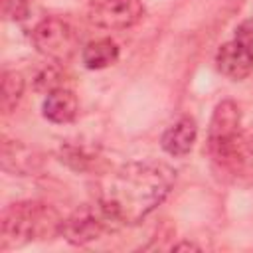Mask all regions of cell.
I'll list each match as a JSON object with an SVG mask.
<instances>
[{"mask_svg":"<svg viewBox=\"0 0 253 253\" xmlns=\"http://www.w3.org/2000/svg\"><path fill=\"white\" fill-rule=\"evenodd\" d=\"M176 170L162 160H132L105 176L97 204L113 223L136 225L172 192Z\"/></svg>","mask_w":253,"mask_h":253,"instance_id":"6da1fadb","label":"cell"},{"mask_svg":"<svg viewBox=\"0 0 253 253\" xmlns=\"http://www.w3.org/2000/svg\"><path fill=\"white\" fill-rule=\"evenodd\" d=\"M63 217L55 208L36 200L16 202L4 208L0 217L2 247H20L30 241L59 235Z\"/></svg>","mask_w":253,"mask_h":253,"instance_id":"7a4b0ae2","label":"cell"},{"mask_svg":"<svg viewBox=\"0 0 253 253\" xmlns=\"http://www.w3.org/2000/svg\"><path fill=\"white\" fill-rule=\"evenodd\" d=\"M208 154L215 172L223 180L239 182L253 174V146L241 130L208 138Z\"/></svg>","mask_w":253,"mask_h":253,"instance_id":"3957f363","label":"cell"},{"mask_svg":"<svg viewBox=\"0 0 253 253\" xmlns=\"http://www.w3.org/2000/svg\"><path fill=\"white\" fill-rule=\"evenodd\" d=\"M32 43L47 59L63 63V61H69L77 51L79 38L71 24L51 16L36 24V28L32 30Z\"/></svg>","mask_w":253,"mask_h":253,"instance_id":"277c9868","label":"cell"},{"mask_svg":"<svg viewBox=\"0 0 253 253\" xmlns=\"http://www.w3.org/2000/svg\"><path fill=\"white\" fill-rule=\"evenodd\" d=\"M109 223H113L107 213L101 210V206H79L75 211H71L63 223H61V231L59 235L65 237V241H69L71 245H87L95 239H99Z\"/></svg>","mask_w":253,"mask_h":253,"instance_id":"5b68a950","label":"cell"},{"mask_svg":"<svg viewBox=\"0 0 253 253\" xmlns=\"http://www.w3.org/2000/svg\"><path fill=\"white\" fill-rule=\"evenodd\" d=\"M144 14L140 0H103L91 12V22L103 30L132 28Z\"/></svg>","mask_w":253,"mask_h":253,"instance_id":"8992f818","label":"cell"},{"mask_svg":"<svg viewBox=\"0 0 253 253\" xmlns=\"http://www.w3.org/2000/svg\"><path fill=\"white\" fill-rule=\"evenodd\" d=\"M215 67L231 81H241L253 71V57L233 40L223 43L215 53Z\"/></svg>","mask_w":253,"mask_h":253,"instance_id":"52a82bcc","label":"cell"},{"mask_svg":"<svg viewBox=\"0 0 253 253\" xmlns=\"http://www.w3.org/2000/svg\"><path fill=\"white\" fill-rule=\"evenodd\" d=\"M42 164L40 154L26 146L20 140H8L4 138L2 142V168L10 174L18 176H30L34 174Z\"/></svg>","mask_w":253,"mask_h":253,"instance_id":"ba28073f","label":"cell"},{"mask_svg":"<svg viewBox=\"0 0 253 253\" xmlns=\"http://www.w3.org/2000/svg\"><path fill=\"white\" fill-rule=\"evenodd\" d=\"M198 136V125L192 117H182L178 119L172 126H168L160 138L162 150L168 152L170 156H186Z\"/></svg>","mask_w":253,"mask_h":253,"instance_id":"9c48e42d","label":"cell"},{"mask_svg":"<svg viewBox=\"0 0 253 253\" xmlns=\"http://www.w3.org/2000/svg\"><path fill=\"white\" fill-rule=\"evenodd\" d=\"M77 109H79V103L75 93L71 89L59 87L45 95L42 113L53 125H67L77 117Z\"/></svg>","mask_w":253,"mask_h":253,"instance_id":"30bf717a","label":"cell"},{"mask_svg":"<svg viewBox=\"0 0 253 253\" xmlns=\"http://www.w3.org/2000/svg\"><path fill=\"white\" fill-rule=\"evenodd\" d=\"M241 130V111L239 107L225 99L221 103L215 105L211 121H210V128H208V138H217V136H225L231 132Z\"/></svg>","mask_w":253,"mask_h":253,"instance_id":"8fae6325","label":"cell"},{"mask_svg":"<svg viewBox=\"0 0 253 253\" xmlns=\"http://www.w3.org/2000/svg\"><path fill=\"white\" fill-rule=\"evenodd\" d=\"M119 59V47L113 40L103 38L89 42L81 51V61L87 69H105Z\"/></svg>","mask_w":253,"mask_h":253,"instance_id":"7c38bea8","label":"cell"},{"mask_svg":"<svg viewBox=\"0 0 253 253\" xmlns=\"http://www.w3.org/2000/svg\"><path fill=\"white\" fill-rule=\"evenodd\" d=\"M24 93V77L18 71H4L2 73V97H0V105L2 111L8 115L16 109V105L20 103Z\"/></svg>","mask_w":253,"mask_h":253,"instance_id":"4fadbf2b","label":"cell"},{"mask_svg":"<svg viewBox=\"0 0 253 253\" xmlns=\"http://www.w3.org/2000/svg\"><path fill=\"white\" fill-rule=\"evenodd\" d=\"M61 87V73L55 67H43L38 71V75L34 77V89L40 93H51L55 89Z\"/></svg>","mask_w":253,"mask_h":253,"instance_id":"5bb4252c","label":"cell"},{"mask_svg":"<svg viewBox=\"0 0 253 253\" xmlns=\"http://www.w3.org/2000/svg\"><path fill=\"white\" fill-rule=\"evenodd\" d=\"M251 57H253V18L241 22L235 28V38H233Z\"/></svg>","mask_w":253,"mask_h":253,"instance_id":"9a60e30c","label":"cell"},{"mask_svg":"<svg viewBox=\"0 0 253 253\" xmlns=\"http://www.w3.org/2000/svg\"><path fill=\"white\" fill-rule=\"evenodd\" d=\"M61 160L67 162L71 168L75 170H85L87 164L91 162V158L81 150V148H75V146H65L61 150Z\"/></svg>","mask_w":253,"mask_h":253,"instance_id":"2e32d148","label":"cell"},{"mask_svg":"<svg viewBox=\"0 0 253 253\" xmlns=\"http://www.w3.org/2000/svg\"><path fill=\"white\" fill-rule=\"evenodd\" d=\"M30 8L26 0H2V16L8 20H24L28 18Z\"/></svg>","mask_w":253,"mask_h":253,"instance_id":"e0dca14e","label":"cell"},{"mask_svg":"<svg viewBox=\"0 0 253 253\" xmlns=\"http://www.w3.org/2000/svg\"><path fill=\"white\" fill-rule=\"evenodd\" d=\"M180 249H200L196 243H190V241H182V243H178V245H172V251H180Z\"/></svg>","mask_w":253,"mask_h":253,"instance_id":"ac0fdd59","label":"cell"}]
</instances>
